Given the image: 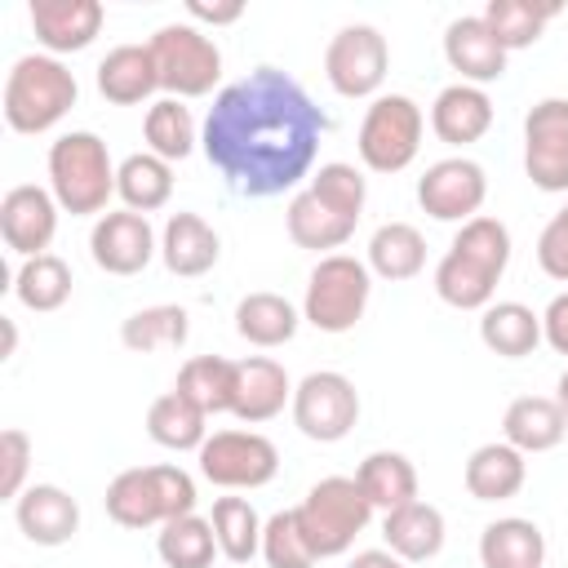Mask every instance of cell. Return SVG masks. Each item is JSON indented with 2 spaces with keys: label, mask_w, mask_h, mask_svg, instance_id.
Wrapping results in <instances>:
<instances>
[{
  "label": "cell",
  "mask_w": 568,
  "mask_h": 568,
  "mask_svg": "<svg viewBox=\"0 0 568 568\" xmlns=\"http://www.w3.org/2000/svg\"><path fill=\"white\" fill-rule=\"evenodd\" d=\"M328 115L280 67H257L213 93L200 129L209 164L235 195L266 200L311 178Z\"/></svg>",
  "instance_id": "obj_1"
},
{
  "label": "cell",
  "mask_w": 568,
  "mask_h": 568,
  "mask_svg": "<svg viewBox=\"0 0 568 568\" xmlns=\"http://www.w3.org/2000/svg\"><path fill=\"white\" fill-rule=\"evenodd\" d=\"M510 266V231L506 222L479 213L457 226L448 253L435 266V293L453 311H484L493 306L497 280Z\"/></svg>",
  "instance_id": "obj_2"
},
{
  "label": "cell",
  "mask_w": 568,
  "mask_h": 568,
  "mask_svg": "<svg viewBox=\"0 0 568 568\" xmlns=\"http://www.w3.org/2000/svg\"><path fill=\"white\" fill-rule=\"evenodd\" d=\"M80 98L71 67L53 53H22L4 75V124L13 133H49Z\"/></svg>",
  "instance_id": "obj_3"
},
{
  "label": "cell",
  "mask_w": 568,
  "mask_h": 568,
  "mask_svg": "<svg viewBox=\"0 0 568 568\" xmlns=\"http://www.w3.org/2000/svg\"><path fill=\"white\" fill-rule=\"evenodd\" d=\"M49 191L58 209L71 217L102 213L106 200L115 195V164H111L106 142L89 129L62 133L49 146Z\"/></svg>",
  "instance_id": "obj_4"
},
{
  "label": "cell",
  "mask_w": 568,
  "mask_h": 568,
  "mask_svg": "<svg viewBox=\"0 0 568 568\" xmlns=\"http://www.w3.org/2000/svg\"><path fill=\"white\" fill-rule=\"evenodd\" d=\"M106 515L120 528H164L195 515V479L182 466H129L106 484Z\"/></svg>",
  "instance_id": "obj_5"
},
{
  "label": "cell",
  "mask_w": 568,
  "mask_h": 568,
  "mask_svg": "<svg viewBox=\"0 0 568 568\" xmlns=\"http://www.w3.org/2000/svg\"><path fill=\"white\" fill-rule=\"evenodd\" d=\"M293 515H297V528H302L311 555L333 559V555H346L355 546V537L368 528L373 501L364 497L355 475H328V479L311 484V493L293 506Z\"/></svg>",
  "instance_id": "obj_6"
},
{
  "label": "cell",
  "mask_w": 568,
  "mask_h": 568,
  "mask_svg": "<svg viewBox=\"0 0 568 568\" xmlns=\"http://www.w3.org/2000/svg\"><path fill=\"white\" fill-rule=\"evenodd\" d=\"M368 293H373L368 262H359L351 253H328L306 275L302 320L320 333H351L368 311Z\"/></svg>",
  "instance_id": "obj_7"
},
{
  "label": "cell",
  "mask_w": 568,
  "mask_h": 568,
  "mask_svg": "<svg viewBox=\"0 0 568 568\" xmlns=\"http://www.w3.org/2000/svg\"><path fill=\"white\" fill-rule=\"evenodd\" d=\"M146 44L160 71V89L178 102L204 98L222 80V49L195 22H164Z\"/></svg>",
  "instance_id": "obj_8"
},
{
  "label": "cell",
  "mask_w": 568,
  "mask_h": 568,
  "mask_svg": "<svg viewBox=\"0 0 568 568\" xmlns=\"http://www.w3.org/2000/svg\"><path fill=\"white\" fill-rule=\"evenodd\" d=\"M422 129L426 115L408 93H377L359 120V160L373 173H399L417 160L422 151Z\"/></svg>",
  "instance_id": "obj_9"
},
{
  "label": "cell",
  "mask_w": 568,
  "mask_h": 568,
  "mask_svg": "<svg viewBox=\"0 0 568 568\" xmlns=\"http://www.w3.org/2000/svg\"><path fill=\"white\" fill-rule=\"evenodd\" d=\"M195 462H200V475L226 493L262 488L280 475V448L262 430H213L200 444Z\"/></svg>",
  "instance_id": "obj_10"
},
{
  "label": "cell",
  "mask_w": 568,
  "mask_h": 568,
  "mask_svg": "<svg viewBox=\"0 0 568 568\" xmlns=\"http://www.w3.org/2000/svg\"><path fill=\"white\" fill-rule=\"evenodd\" d=\"M293 426L315 444H337L359 422V390L346 373L320 368L293 386Z\"/></svg>",
  "instance_id": "obj_11"
},
{
  "label": "cell",
  "mask_w": 568,
  "mask_h": 568,
  "mask_svg": "<svg viewBox=\"0 0 568 568\" xmlns=\"http://www.w3.org/2000/svg\"><path fill=\"white\" fill-rule=\"evenodd\" d=\"M386 67H390V44L368 22L342 27L324 49V75L342 98H373L386 80Z\"/></svg>",
  "instance_id": "obj_12"
},
{
  "label": "cell",
  "mask_w": 568,
  "mask_h": 568,
  "mask_svg": "<svg viewBox=\"0 0 568 568\" xmlns=\"http://www.w3.org/2000/svg\"><path fill=\"white\" fill-rule=\"evenodd\" d=\"M488 200V173L484 164H475L470 155H448L435 160L422 178H417V204L422 213H430L435 222H470L479 217Z\"/></svg>",
  "instance_id": "obj_13"
},
{
  "label": "cell",
  "mask_w": 568,
  "mask_h": 568,
  "mask_svg": "<svg viewBox=\"0 0 568 568\" xmlns=\"http://www.w3.org/2000/svg\"><path fill=\"white\" fill-rule=\"evenodd\" d=\"M524 173L537 191H568V98H541L524 115Z\"/></svg>",
  "instance_id": "obj_14"
},
{
  "label": "cell",
  "mask_w": 568,
  "mask_h": 568,
  "mask_svg": "<svg viewBox=\"0 0 568 568\" xmlns=\"http://www.w3.org/2000/svg\"><path fill=\"white\" fill-rule=\"evenodd\" d=\"M155 231L146 222V213H133V209H115V213H102L89 231V253L98 262V271L106 275H138L151 266L155 257Z\"/></svg>",
  "instance_id": "obj_15"
},
{
  "label": "cell",
  "mask_w": 568,
  "mask_h": 568,
  "mask_svg": "<svg viewBox=\"0 0 568 568\" xmlns=\"http://www.w3.org/2000/svg\"><path fill=\"white\" fill-rule=\"evenodd\" d=\"M0 235H4V248L18 253L22 262L49 253V244L58 235V200H53V191L31 186V182L9 186L4 200H0Z\"/></svg>",
  "instance_id": "obj_16"
},
{
  "label": "cell",
  "mask_w": 568,
  "mask_h": 568,
  "mask_svg": "<svg viewBox=\"0 0 568 568\" xmlns=\"http://www.w3.org/2000/svg\"><path fill=\"white\" fill-rule=\"evenodd\" d=\"M106 22V9L98 0H31V27L36 40L58 58V53H80L98 40Z\"/></svg>",
  "instance_id": "obj_17"
},
{
  "label": "cell",
  "mask_w": 568,
  "mask_h": 568,
  "mask_svg": "<svg viewBox=\"0 0 568 568\" xmlns=\"http://www.w3.org/2000/svg\"><path fill=\"white\" fill-rule=\"evenodd\" d=\"M444 58L448 67L462 75V84H493L506 75V49L497 44V36L488 31V22L479 13L453 18L444 27Z\"/></svg>",
  "instance_id": "obj_18"
},
{
  "label": "cell",
  "mask_w": 568,
  "mask_h": 568,
  "mask_svg": "<svg viewBox=\"0 0 568 568\" xmlns=\"http://www.w3.org/2000/svg\"><path fill=\"white\" fill-rule=\"evenodd\" d=\"M13 519L27 541L36 546H67L80 532V506L58 484H27L13 501Z\"/></svg>",
  "instance_id": "obj_19"
},
{
  "label": "cell",
  "mask_w": 568,
  "mask_h": 568,
  "mask_svg": "<svg viewBox=\"0 0 568 568\" xmlns=\"http://www.w3.org/2000/svg\"><path fill=\"white\" fill-rule=\"evenodd\" d=\"M284 404H293V382H288L284 364L271 359V355H248V359H240L235 408H231V417L257 426V422L280 417Z\"/></svg>",
  "instance_id": "obj_20"
},
{
  "label": "cell",
  "mask_w": 568,
  "mask_h": 568,
  "mask_svg": "<svg viewBox=\"0 0 568 568\" xmlns=\"http://www.w3.org/2000/svg\"><path fill=\"white\" fill-rule=\"evenodd\" d=\"M430 129L448 146H470L493 129V98L479 84H448L430 102Z\"/></svg>",
  "instance_id": "obj_21"
},
{
  "label": "cell",
  "mask_w": 568,
  "mask_h": 568,
  "mask_svg": "<svg viewBox=\"0 0 568 568\" xmlns=\"http://www.w3.org/2000/svg\"><path fill=\"white\" fill-rule=\"evenodd\" d=\"M160 257H164V266L173 275L195 280V275H204V271L217 266L222 240H217V231L200 213H173L164 222V231H160Z\"/></svg>",
  "instance_id": "obj_22"
},
{
  "label": "cell",
  "mask_w": 568,
  "mask_h": 568,
  "mask_svg": "<svg viewBox=\"0 0 568 568\" xmlns=\"http://www.w3.org/2000/svg\"><path fill=\"white\" fill-rule=\"evenodd\" d=\"M564 435H568V417L559 413L555 395H519V399H510V408L501 417V439L510 448H519L524 457L559 448Z\"/></svg>",
  "instance_id": "obj_23"
},
{
  "label": "cell",
  "mask_w": 568,
  "mask_h": 568,
  "mask_svg": "<svg viewBox=\"0 0 568 568\" xmlns=\"http://www.w3.org/2000/svg\"><path fill=\"white\" fill-rule=\"evenodd\" d=\"M160 89V71L151 44H115L98 62V93L115 106H138Z\"/></svg>",
  "instance_id": "obj_24"
},
{
  "label": "cell",
  "mask_w": 568,
  "mask_h": 568,
  "mask_svg": "<svg viewBox=\"0 0 568 568\" xmlns=\"http://www.w3.org/2000/svg\"><path fill=\"white\" fill-rule=\"evenodd\" d=\"M462 479H466V493L475 501H510L528 479V462L506 439H493V444H479L466 457Z\"/></svg>",
  "instance_id": "obj_25"
},
{
  "label": "cell",
  "mask_w": 568,
  "mask_h": 568,
  "mask_svg": "<svg viewBox=\"0 0 568 568\" xmlns=\"http://www.w3.org/2000/svg\"><path fill=\"white\" fill-rule=\"evenodd\" d=\"M284 226H288V240H293L297 248H311V253H324V257H328L333 248H342V244L355 235V217H346V213H337L333 204H324L311 186L288 200Z\"/></svg>",
  "instance_id": "obj_26"
},
{
  "label": "cell",
  "mask_w": 568,
  "mask_h": 568,
  "mask_svg": "<svg viewBox=\"0 0 568 568\" xmlns=\"http://www.w3.org/2000/svg\"><path fill=\"white\" fill-rule=\"evenodd\" d=\"M382 537H386V550L399 555L404 564L435 559L444 550V515H439V506L417 497V501L382 515Z\"/></svg>",
  "instance_id": "obj_27"
},
{
  "label": "cell",
  "mask_w": 568,
  "mask_h": 568,
  "mask_svg": "<svg viewBox=\"0 0 568 568\" xmlns=\"http://www.w3.org/2000/svg\"><path fill=\"white\" fill-rule=\"evenodd\" d=\"M235 377H240V359L226 355H191L178 368V395H186L204 417L231 413L235 408Z\"/></svg>",
  "instance_id": "obj_28"
},
{
  "label": "cell",
  "mask_w": 568,
  "mask_h": 568,
  "mask_svg": "<svg viewBox=\"0 0 568 568\" xmlns=\"http://www.w3.org/2000/svg\"><path fill=\"white\" fill-rule=\"evenodd\" d=\"M355 484L364 488V497L373 501V510L390 515L408 501H417V466L395 453V448H377L355 466Z\"/></svg>",
  "instance_id": "obj_29"
},
{
  "label": "cell",
  "mask_w": 568,
  "mask_h": 568,
  "mask_svg": "<svg viewBox=\"0 0 568 568\" xmlns=\"http://www.w3.org/2000/svg\"><path fill=\"white\" fill-rule=\"evenodd\" d=\"M297 324H302V311H297L288 297L266 293V288H262V293H244L240 306H235V333H240L248 346H262V351L293 342Z\"/></svg>",
  "instance_id": "obj_30"
},
{
  "label": "cell",
  "mask_w": 568,
  "mask_h": 568,
  "mask_svg": "<svg viewBox=\"0 0 568 568\" xmlns=\"http://www.w3.org/2000/svg\"><path fill=\"white\" fill-rule=\"evenodd\" d=\"M479 342L501 359H524L537 351V342H546L541 315L524 302H493L479 315Z\"/></svg>",
  "instance_id": "obj_31"
},
{
  "label": "cell",
  "mask_w": 568,
  "mask_h": 568,
  "mask_svg": "<svg viewBox=\"0 0 568 568\" xmlns=\"http://www.w3.org/2000/svg\"><path fill=\"white\" fill-rule=\"evenodd\" d=\"M541 559H546V537L532 519L506 515L479 532V564L484 568H541Z\"/></svg>",
  "instance_id": "obj_32"
},
{
  "label": "cell",
  "mask_w": 568,
  "mask_h": 568,
  "mask_svg": "<svg viewBox=\"0 0 568 568\" xmlns=\"http://www.w3.org/2000/svg\"><path fill=\"white\" fill-rule=\"evenodd\" d=\"M115 195L124 200V209L133 213H155L169 204L173 195V164L151 155V151H133L115 164Z\"/></svg>",
  "instance_id": "obj_33"
},
{
  "label": "cell",
  "mask_w": 568,
  "mask_h": 568,
  "mask_svg": "<svg viewBox=\"0 0 568 568\" xmlns=\"http://www.w3.org/2000/svg\"><path fill=\"white\" fill-rule=\"evenodd\" d=\"M364 262H368L373 275H382L390 284L413 280L426 266V240H422V231L413 222H382L373 231V240H368V257Z\"/></svg>",
  "instance_id": "obj_34"
},
{
  "label": "cell",
  "mask_w": 568,
  "mask_h": 568,
  "mask_svg": "<svg viewBox=\"0 0 568 568\" xmlns=\"http://www.w3.org/2000/svg\"><path fill=\"white\" fill-rule=\"evenodd\" d=\"M146 435L169 448V453H200V444L209 439V417L178 390L151 399L146 408Z\"/></svg>",
  "instance_id": "obj_35"
},
{
  "label": "cell",
  "mask_w": 568,
  "mask_h": 568,
  "mask_svg": "<svg viewBox=\"0 0 568 568\" xmlns=\"http://www.w3.org/2000/svg\"><path fill=\"white\" fill-rule=\"evenodd\" d=\"M155 555L164 559V568H213L222 550L204 515H178L155 532Z\"/></svg>",
  "instance_id": "obj_36"
},
{
  "label": "cell",
  "mask_w": 568,
  "mask_h": 568,
  "mask_svg": "<svg viewBox=\"0 0 568 568\" xmlns=\"http://www.w3.org/2000/svg\"><path fill=\"white\" fill-rule=\"evenodd\" d=\"M142 138H146V151L160 155V160H186L200 142V129H195V115L191 106H182L178 98H160L146 106V120H142Z\"/></svg>",
  "instance_id": "obj_37"
},
{
  "label": "cell",
  "mask_w": 568,
  "mask_h": 568,
  "mask_svg": "<svg viewBox=\"0 0 568 568\" xmlns=\"http://www.w3.org/2000/svg\"><path fill=\"white\" fill-rule=\"evenodd\" d=\"M13 297L36 311V315H49L58 306H67L71 297V266L58 257V253H40V257H27L13 275Z\"/></svg>",
  "instance_id": "obj_38"
},
{
  "label": "cell",
  "mask_w": 568,
  "mask_h": 568,
  "mask_svg": "<svg viewBox=\"0 0 568 568\" xmlns=\"http://www.w3.org/2000/svg\"><path fill=\"white\" fill-rule=\"evenodd\" d=\"M209 524L217 532V550L231 564L244 568L253 555H262V519H257V510H253L248 497H217Z\"/></svg>",
  "instance_id": "obj_39"
},
{
  "label": "cell",
  "mask_w": 568,
  "mask_h": 568,
  "mask_svg": "<svg viewBox=\"0 0 568 568\" xmlns=\"http://www.w3.org/2000/svg\"><path fill=\"white\" fill-rule=\"evenodd\" d=\"M559 13V4H532V0H488L484 4V22L488 31L497 36V44L510 53V49H528L541 40L546 22Z\"/></svg>",
  "instance_id": "obj_40"
},
{
  "label": "cell",
  "mask_w": 568,
  "mask_h": 568,
  "mask_svg": "<svg viewBox=\"0 0 568 568\" xmlns=\"http://www.w3.org/2000/svg\"><path fill=\"white\" fill-rule=\"evenodd\" d=\"M191 333V315L186 306H146V311H133L124 324H120V342L133 351V355H151V351H169V346H182Z\"/></svg>",
  "instance_id": "obj_41"
},
{
  "label": "cell",
  "mask_w": 568,
  "mask_h": 568,
  "mask_svg": "<svg viewBox=\"0 0 568 568\" xmlns=\"http://www.w3.org/2000/svg\"><path fill=\"white\" fill-rule=\"evenodd\" d=\"M324 204H333L337 213H346V217H355L359 222V213H364V200H368V182H364V173L355 169V164H342V160H333V164H320L315 173H311V182H306Z\"/></svg>",
  "instance_id": "obj_42"
},
{
  "label": "cell",
  "mask_w": 568,
  "mask_h": 568,
  "mask_svg": "<svg viewBox=\"0 0 568 568\" xmlns=\"http://www.w3.org/2000/svg\"><path fill=\"white\" fill-rule=\"evenodd\" d=\"M262 559H266V568H311L315 564L293 510H275L262 524Z\"/></svg>",
  "instance_id": "obj_43"
},
{
  "label": "cell",
  "mask_w": 568,
  "mask_h": 568,
  "mask_svg": "<svg viewBox=\"0 0 568 568\" xmlns=\"http://www.w3.org/2000/svg\"><path fill=\"white\" fill-rule=\"evenodd\" d=\"M27 470H31V435L18 426L0 430V497L18 501L27 488Z\"/></svg>",
  "instance_id": "obj_44"
},
{
  "label": "cell",
  "mask_w": 568,
  "mask_h": 568,
  "mask_svg": "<svg viewBox=\"0 0 568 568\" xmlns=\"http://www.w3.org/2000/svg\"><path fill=\"white\" fill-rule=\"evenodd\" d=\"M537 266L550 280L568 284V204L541 226V235H537Z\"/></svg>",
  "instance_id": "obj_45"
},
{
  "label": "cell",
  "mask_w": 568,
  "mask_h": 568,
  "mask_svg": "<svg viewBox=\"0 0 568 568\" xmlns=\"http://www.w3.org/2000/svg\"><path fill=\"white\" fill-rule=\"evenodd\" d=\"M541 337L550 351L568 355V293H555L550 306L541 311Z\"/></svg>",
  "instance_id": "obj_46"
},
{
  "label": "cell",
  "mask_w": 568,
  "mask_h": 568,
  "mask_svg": "<svg viewBox=\"0 0 568 568\" xmlns=\"http://www.w3.org/2000/svg\"><path fill=\"white\" fill-rule=\"evenodd\" d=\"M186 13L195 22H213V27H231L244 18V4L240 0H226V4H204V0H186Z\"/></svg>",
  "instance_id": "obj_47"
},
{
  "label": "cell",
  "mask_w": 568,
  "mask_h": 568,
  "mask_svg": "<svg viewBox=\"0 0 568 568\" xmlns=\"http://www.w3.org/2000/svg\"><path fill=\"white\" fill-rule=\"evenodd\" d=\"M346 568H408L399 555H390V550H359Z\"/></svg>",
  "instance_id": "obj_48"
},
{
  "label": "cell",
  "mask_w": 568,
  "mask_h": 568,
  "mask_svg": "<svg viewBox=\"0 0 568 568\" xmlns=\"http://www.w3.org/2000/svg\"><path fill=\"white\" fill-rule=\"evenodd\" d=\"M555 404H559V413L568 417V368L559 373V386H555Z\"/></svg>",
  "instance_id": "obj_49"
},
{
  "label": "cell",
  "mask_w": 568,
  "mask_h": 568,
  "mask_svg": "<svg viewBox=\"0 0 568 568\" xmlns=\"http://www.w3.org/2000/svg\"><path fill=\"white\" fill-rule=\"evenodd\" d=\"M18 346V333H13V320H4V355H13Z\"/></svg>",
  "instance_id": "obj_50"
}]
</instances>
